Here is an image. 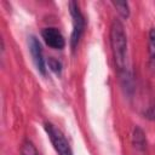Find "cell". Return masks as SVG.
I'll list each match as a JSON object with an SVG mask.
<instances>
[{"mask_svg": "<svg viewBox=\"0 0 155 155\" xmlns=\"http://www.w3.org/2000/svg\"><path fill=\"white\" fill-rule=\"evenodd\" d=\"M109 38L116 70L120 75H124L127 73V36L124 24L119 19L111 22Z\"/></svg>", "mask_w": 155, "mask_h": 155, "instance_id": "cell-1", "label": "cell"}, {"mask_svg": "<svg viewBox=\"0 0 155 155\" xmlns=\"http://www.w3.org/2000/svg\"><path fill=\"white\" fill-rule=\"evenodd\" d=\"M46 63H47L48 68H50L54 74L59 75V74L62 73V63H61L58 59H56L54 57H50Z\"/></svg>", "mask_w": 155, "mask_h": 155, "instance_id": "cell-10", "label": "cell"}, {"mask_svg": "<svg viewBox=\"0 0 155 155\" xmlns=\"http://www.w3.org/2000/svg\"><path fill=\"white\" fill-rule=\"evenodd\" d=\"M21 154L22 155H39V151L36 150L35 145L30 140H24L21 147Z\"/></svg>", "mask_w": 155, "mask_h": 155, "instance_id": "cell-9", "label": "cell"}, {"mask_svg": "<svg viewBox=\"0 0 155 155\" xmlns=\"http://www.w3.org/2000/svg\"><path fill=\"white\" fill-rule=\"evenodd\" d=\"M148 51H149V63H150V68H151V70L155 73V28L150 29V31H149Z\"/></svg>", "mask_w": 155, "mask_h": 155, "instance_id": "cell-7", "label": "cell"}, {"mask_svg": "<svg viewBox=\"0 0 155 155\" xmlns=\"http://www.w3.org/2000/svg\"><path fill=\"white\" fill-rule=\"evenodd\" d=\"M132 143L134 145L136 149L138 150H144L145 145H147V139H145V134L143 132V130L139 126H136L133 128V133H132Z\"/></svg>", "mask_w": 155, "mask_h": 155, "instance_id": "cell-6", "label": "cell"}, {"mask_svg": "<svg viewBox=\"0 0 155 155\" xmlns=\"http://www.w3.org/2000/svg\"><path fill=\"white\" fill-rule=\"evenodd\" d=\"M44 127L58 155H73V150L69 145V142L59 128H57L51 122H45Z\"/></svg>", "mask_w": 155, "mask_h": 155, "instance_id": "cell-2", "label": "cell"}, {"mask_svg": "<svg viewBox=\"0 0 155 155\" xmlns=\"http://www.w3.org/2000/svg\"><path fill=\"white\" fill-rule=\"evenodd\" d=\"M29 51L31 53V57H33V61L35 63L38 71L41 73L42 75H45L46 74V61H45L44 54H42L41 45L35 36L29 38Z\"/></svg>", "mask_w": 155, "mask_h": 155, "instance_id": "cell-5", "label": "cell"}, {"mask_svg": "<svg viewBox=\"0 0 155 155\" xmlns=\"http://www.w3.org/2000/svg\"><path fill=\"white\" fill-rule=\"evenodd\" d=\"M41 36L47 46L54 50H62L65 46V40L62 35V33L53 27H48L41 30Z\"/></svg>", "mask_w": 155, "mask_h": 155, "instance_id": "cell-4", "label": "cell"}, {"mask_svg": "<svg viewBox=\"0 0 155 155\" xmlns=\"http://www.w3.org/2000/svg\"><path fill=\"white\" fill-rule=\"evenodd\" d=\"M113 6L117 10V12L121 15V17L127 18L130 16V6L126 1H113Z\"/></svg>", "mask_w": 155, "mask_h": 155, "instance_id": "cell-8", "label": "cell"}, {"mask_svg": "<svg viewBox=\"0 0 155 155\" xmlns=\"http://www.w3.org/2000/svg\"><path fill=\"white\" fill-rule=\"evenodd\" d=\"M69 12H70L71 18H73V31H71V36H70V46L74 51L78 47V44H79V41L84 34L85 17L81 13L78 2H75V1L69 2Z\"/></svg>", "mask_w": 155, "mask_h": 155, "instance_id": "cell-3", "label": "cell"}]
</instances>
